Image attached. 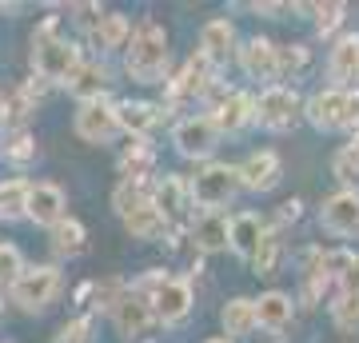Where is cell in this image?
<instances>
[{"mask_svg": "<svg viewBox=\"0 0 359 343\" xmlns=\"http://www.w3.org/2000/svg\"><path fill=\"white\" fill-rule=\"evenodd\" d=\"M168 32L160 20H140L132 28L128 44H124V72H128L136 84H160L168 80Z\"/></svg>", "mask_w": 359, "mask_h": 343, "instance_id": "1", "label": "cell"}, {"mask_svg": "<svg viewBox=\"0 0 359 343\" xmlns=\"http://www.w3.org/2000/svg\"><path fill=\"white\" fill-rule=\"evenodd\" d=\"M80 68V48L60 36V16H44V25L32 32V76L44 84H68Z\"/></svg>", "mask_w": 359, "mask_h": 343, "instance_id": "2", "label": "cell"}, {"mask_svg": "<svg viewBox=\"0 0 359 343\" xmlns=\"http://www.w3.org/2000/svg\"><path fill=\"white\" fill-rule=\"evenodd\" d=\"M188 191H192V203H200L204 212H224L240 191V172L236 164H208L188 180Z\"/></svg>", "mask_w": 359, "mask_h": 343, "instance_id": "3", "label": "cell"}, {"mask_svg": "<svg viewBox=\"0 0 359 343\" xmlns=\"http://www.w3.org/2000/svg\"><path fill=\"white\" fill-rule=\"evenodd\" d=\"M8 292H13V304L20 307V311L36 316V311H44V307L60 295V267H52V264L25 267Z\"/></svg>", "mask_w": 359, "mask_h": 343, "instance_id": "4", "label": "cell"}, {"mask_svg": "<svg viewBox=\"0 0 359 343\" xmlns=\"http://www.w3.org/2000/svg\"><path fill=\"white\" fill-rule=\"evenodd\" d=\"M295 116H299V96H295V88H287V84H271V88L259 92L256 120H252V124L268 128V132H287V128L295 124Z\"/></svg>", "mask_w": 359, "mask_h": 343, "instance_id": "5", "label": "cell"}, {"mask_svg": "<svg viewBox=\"0 0 359 343\" xmlns=\"http://www.w3.org/2000/svg\"><path fill=\"white\" fill-rule=\"evenodd\" d=\"M172 144H176V152L184 160H208L219 148V132L208 116H184L172 128Z\"/></svg>", "mask_w": 359, "mask_h": 343, "instance_id": "6", "label": "cell"}, {"mask_svg": "<svg viewBox=\"0 0 359 343\" xmlns=\"http://www.w3.org/2000/svg\"><path fill=\"white\" fill-rule=\"evenodd\" d=\"M76 136L84 144H112L120 136V124H116V108L108 100H88L76 108Z\"/></svg>", "mask_w": 359, "mask_h": 343, "instance_id": "7", "label": "cell"}, {"mask_svg": "<svg viewBox=\"0 0 359 343\" xmlns=\"http://www.w3.org/2000/svg\"><path fill=\"white\" fill-rule=\"evenodd\" d=\"M320 228L332 231V236H339V240L355 236V231H359V191L355 188H344V191H335V196L323 200Z\"/></svg>", "mask_w": 359, "mask_h": 343, "instance_id": "8", "label": "cell"}, {"mask_svg": "<svg viewBox=\"0 0 359 343\" xmlns=\"http://www.w3.org/2000/svg\"><path fill=\"white\" fill-rule=\"evenodd\" d=\"M152 208L160 212L168 228H176L188 220L192 212V191H188V180L184 176H164L160 184H152Z\"/></svg>", "mask_w": 359, "mask_h": 343, "instance_id": "9", "label": "cell"}, {"mask_svg": "<svg viewBox=\"0 0 359 343\" xmlns=\"http://www.w3.org/2000/svg\"><path fill=\"white\" fill-rule=\"evenodd\" d=\"M327 88H355L359 80V32H344V36L332 44V52H327Z\"/></svg>", "mask_w": 359, "mask_h": 343, "instance_id": "10", "label": "cell"}, {"mask_svg": "<svg viewBox=\"0 0 359 343\" xmlns=\"http://www.w3.org/2000/svg\"><path fill=\"white\" fill-rule=\"evenodd\" d=\"M208 120L216 124L219 136H236V132H244L256 120V96L252 92H228L219 104H212V116Z\"/></svg>", "mask_w": 359, "mask_h": 343, "instance_id": "11", "label": "cell"}, {"mask_svg": "<svg viewBox=\"0 0 359 343\" xmlns=\"http://www.w3.org/2000/svg\"><path fill=\"white\" fill-rule=\"evenodd\" d=\"M65 188L60 184H48V180H40V184H32L28 188V203H25V216L32 220V224H40V228H52L56 220H65Z\"/></svg>", "mask_w": 359, "mask_h": 343, "instance_id": "12", "label": "cell"}, {"mask_svg": "<svg viewBox=\"0 0 359 343\" xmlns=\"http://www.w3.org/2000/svg\"><path fill=\"white\" fill-rule=\"evenodd\" d=\"M236 172H240V188H248V191H271V188H280V180H283L280 156L268 152V148L264 152H252Z\"/></svg>", "mask_w": 359, "mask_h": 343, "instance_id": "13", "label": "cell"}, {"mask_svg": "<svg viewBox=\"0 0 359 343\" xmlns=\"http://www.w3.org/2000/svg\"><path fill=\"white\" fill-rule=\"evenodd\" d=\"M192 283L188 280H172L168 276V283L160 288V292L152 295V316L160 319V323H180V319L192 316Z\"/></svg>", "mask_w": 359, "mask_h": 343, "instance_id": "14", "label": "cell"}, {"mask_svg": "<svg viewBox=\"0 0 359 343\" xmlns=\"http://www.w3.org/2000/svg\"><path fill=\"white\" fill-rule=\"evenodd\" d=\"M208 88H212V68H208V60L196 52L192 60L184 64V72H180L176 80H168V104L200 100V96H208Z\"/></svg>", "mask_w": 359, "mask_h": 343, "instance_id": "15", "label": "cell"}, {"mask_svg": "<svg viewBox=\"0 0 359 343\" xmlns=\"http://www.w3.org/2000/svg\"><path fill=\"white\" fill-rule=\"evenodd\" d=\"M240 68H244L248 80L271 88V84H276V44H271L268 36H252L244 48H240Z\"/></svg>", "mask_w": 359, "mask_h": 343, "instance_id": "16", "label": "cell"}, {"mask_svg": "<svg viewBox=\"0 0 359 343\" xmlns=\"http://www.w3.org/2000/svg\"><path fill=\"white\" fill-rule=\"evenodd\" d=\"M112 108H116L120 132H128L132 140H148V132H152V128L160 124V116H164L160 104H148V100H120V104H112Z\"/></svg>", "mask_w": 359, "mask_h": 343, "instance_id": "17", "label": "cell"}, {"mask_svg": "<svg viewBox=\"0 0 359 343\" xmlns=\"http://www.w3.org/2000/svg\"><path fill=\"white\" fill-rule=\"evenodd\" d=\"M236 25H231L228 16H216V20H208L200 28V56L208 60V68H219V64H228V56L236 48Z\"/></svg>", "mask_w": 359, "mask_h": 343, "instance_id": "18", "label": "cell"}, {"mask_svg": "<svg viewBox=\"0 0 359 343\" xmlns=\"http://www.w3.org/2000/svg\"><path fill=\"white\" fill-rule=\"evenodd\" d=\"M112 323H116V331L124 335V339H140V335H148V328L156 323V316H152V304L148 300H140V295H124L120 304H116V311H112Z\"/></svg>", "mask_w": 359, "mask_h": 343, "instance_id": "19", "label": "cell"}, {"mask_svg": "<svg viewBox=\"0 0 359 343\" xmlns=\"http://www.w3.org/2000/svg\"><path fill=\"white\" fill-rule=\"evenodd\" d=\"M304 116L316 132H339V116H344V92L339 88H320L311 92L304 104Z\"/></svg>", "mask_w": 359, "mask_h": 343, "instance_id": "20", "label": "cell"}, {"mask_svg": "<svg viewBox=\"0 0 359 343\" xmlns=\"http://www.w3.org/2000/svg\"><path fill=\"white\" fill-rule=\"evenodd\" d=\"M264 231H268V220L259 216V212H240V216L228 220V248L236 255L252 260V252H256L259 240H264Z\"/></svg>", "mask_w": 359, "mask_h": 343, "instance_id": "21", "label": "cell"}, {"mask_svg": "<svg viewBox=\"0 0 359 343\" xmlns=\"http://www.w3.org/2000/svg\"><path fill=\"white\" fill-rule=\"evenodd\" d=\"M192 243L204 255L228 252V212H200V220L192 224Z\"/></svg>", "mask_w": 359, "mask_h": 343, "instance_id": "22", "label": "cell"}, {"mask_svg": "<svg viewBox=\"0 0 359 343\" xmlns=\"http://www.w3.org/2000/svg\"><path fill=\"white\" fill-rule=\"evenodd\" d=\"M65 88L72 92L80 104L104 100V88H108V68H104L100 60H80V68L72 72V76H68Z\"/></svg>", "mask_w": 359, "mask_h": 343, "instance_id": "23", "label": "cell"}, {"mask_svg": "<svg viewBox=\"0 0 359 343\" xmlns=\"http://www.w3.org/2000/svg\"><path fill=\"white\" fill-rule=\"evenodd\" d=\"M252 304H256V328H268V331H283L295 316V304L287 292H268L252 300Z\"/></svg>", "mask_w": 359, "mask_h": 343, "instance_id": "24", "label": "cell"}, {"mask_svg": "<svg viewBox=\"0 0 359 343\" xmlns=\"http://www.w3.org/2000/svg\"><path fill=\"white\" fill-rule=\"evenodd\" d=\"M48 231H52V252L60 255V260H76V255L88 248V228H84L76 216L56 220Z\"/></svg>", "mask_w": 359, "mask_h": 343, "instance_id": "25", "label": "cell"}, {"mask_svg": "<svg viewBox=\"0 0 359 343\" xmlns=\"http://www.w3.org/2000/svg\"><path fill=\"white\" fill-rule=\"evenodd\" d=\"M132 36V20L124 13H104L100 25L92 28V44L96 52H120Z\"/></svg>", "mask_w": 359, "mask_h": 343, "instance_id": "26", "label": "cell"}, {"mask_svg": "<svg viewBox=\"0 0 359 343\" xmlns=\"http://www.w3.org/2000/svg\"><path fill=\"white\" fill-rule=\"evenodd\" d=\"M219 323H224V335H228L231 343L244 339V335H252L256 331V304L252 300H228L224 304V311H219Z\"/></svg>", "mask_w": 359, "mask_h": 343, "instance_id": "27", "label": "cell"}, {"mask_svg": "<svg viewBox=\"0 0 359 343\" xmlns=\"http://www.w3.org/2000/svg\"><path fill=\"white\" fill-rule=\"evenodd\" d=\"M36 112V100L28 96L25 84H16V88H4L0 92V128H25V120Z\"/></svg>", "mask_w": 359, "mask_h": 343, "instance_id": "28", "label": "cell"}, {"mask_svg": "<svg viewBox=\"0 0 359 343\" xmlns=\"http://www.w3.org/2000/svg\"><path fill=\"white\" fill-rule=\"evenodd\" d=\"M156 164V148L152 140H132L124 152H120V176L124 180H148Z\"/></svg>", "mask_w": 359, "mask_h": 343, "instance_id": "29", "label": "cell"}, {"mask_svg": "<svg viewBox=\"0 0 359 343\" xmlns=\"http://www.w3.org/2000/svg\"><path fill=\"white\" fill-rule=\"evenodd\" d=\"M124 228H128L132 240H160L168 231V224L160 220V212L152 208V200L140 203V208H132L128 216H124Z\"/></svg>", "mask_w": 359, "mask_h": 343, "instance_id": "30", "label": "cell"}, {"mask_svg": "<svg viewBox=\"0 0 359 343\" xmlns=\"http://www.w3.org/2000/svg\"><path fill=\"white\" fill-rule=\"evenodd\" d=\"M311 68L308 44H276V80H299Z\"/></svg>", "mask_w": 359, "mask_h": 343, "instance_id": "31", "label": "cell"}, {"mask_svg": "<svg viewBox=\"0 0 359 343\" xmlns=\"http://www.w3.org/2000/svg\"><path fill=\"white\" fill-rule=\"evenodd\" d=\"M280 260H283V236H280V228H268L259 248L252 252V267H256V276H276Z\"/></svg>", "mask_w": 359, "mask_h": 343, "instance_id": "32", "label": "cell"}, {"mask_svg": "<svg viewBox=\"0 0 359 343\" xmlns=\"http://www.w3.org/2000/svg\"><path fill=\"white\" fill-rule=\"evenodd\" d=\"M152 200V184L148 180H120L112 191V208L120 212V220L128 216L132 208H140V203Z\"/></svg>", "mask_w": 359, "mask_h": 343, "instance_id": "33", "label": "cell"}, {"mask_svg": "<svg viewBox=\"0 0 359 343\" xmlns=\"http://www.w3.org/2000/svg\"><path fill=\"white\" fill-rule=\"evenodd\" d=\"M28 180L13 176V180H0V220H20L25 216V203H28Z\"/></svg>", "mask_w": 359, "mask_h": 343, "instance_id": "34", "label": "cell"}, {"mask_svg": "<svg viewBox=\"0 0 359 343\" xmlns=\"http://www.w3.org/2000/svg\"><path fill=\"white\" fill-rule=\"evenodd\" d=\"M0 148H4V160H8L13 168H28L32 160H36V136H32L28 128L13 132V140H4Z\"/></svg>", "mask_w": 359, "mask_h": 343, "instance_id": "35", "label": "cell"}, {"mask_svg": "<svg viewBox=\"0 0 359 343\" xmlns=\"http://www.w3.org/2000/svg\"><path fill=\"white\" fill-rule=\"evenodd\" d=\"M124 295H128V283L120 280V276H108L104 283H96V288H92V307H96V311H108V316H112L116 304H120Z\"/></svg>", "mask_w": 359, "mask_h": 343, "instance_id": "36", "label": "cell"}, {"mask_svg": "<svg viewBox=\"0 0 359 343\" xmlns=\"http://www.w3.org/2000/svg\"><path fill=\"white\" fill-rule=\"evenodd\" d=\"M332 172H335L339 184H347V188H355V184H359V152L351 148V144L332 156Z\"/></svg>", "mask_w": 359, "mask_h": 343, "instance_id": "37", "label": "cell"}, {"mask_svg": "<svg viewBox=\"0 0 359 343\" xmlns=\"http://www.w3.org/2000/svg\"><path fill=\"white\" fill-rule=\"evenodd\" d=\"M311 13H316V32L320 36H332L335 28L344 25V16H347V4H311Z\"/></svg>", "mask_w": 359, "mask_h": 343, "instance_id": "38", "label": "cell"}, {"mask_svg": "<svg viewBox=\"0 0 359 343\" xmlns=\"http://www.w3.org/2000/svg\"><path fill=\"white\" fill-rule=\"evenodd\" d=\"M332 319L339 331H355L359 328V295H335Z\"/></svg>", "mask_w": 359, "mask_h": 343, "instance_id": "39", "label": "cell"}, {"mask_svg": "<svg viewBox=\"0 0 359 343\" xmlns=\"http://www.w3.org/2000/svg\"><path fill=\"white\" fill-rule=\"evenodd\" d=\"M20 271H25V255H20V248H16V243H0V283L13 288Z\"/></svg>", "mask_w": 359, "mask_h": 343, "instance_id": "40", "label": "cell"}, {"mask_svg": "<svg viewBox=\"0 0 359 343\" xmlns=\"http://www.w3.org/2000/svg\"><path fill=\"white\" fill-rule=\"evenodd\" d=\"M92 328H96V319L92 316L68 319L65 328H60V335H56V343H92Z\"/></svg>", "mask_w": 359, "mask_h": 343, "instance_id": "41", "label": "cell"}, {"mask_svg": "<svg viewBox=\"0 0 359 343\" xmlns=\"http://www.w3.org/2000/svg\"><path fill=\"white\" fill-rule=\"evenodd\" d=\"M164 283H168V271H164V267H148V271H144V276H140L136 283H132L128 292H132V295H140V300H148V304H152V295L160 292Z\"/></svg>", "mask_w": 359, "mask_h": 343, "instance_id": "42", "label": "cell"}, {"mask_svg": "<svg viewBox=\"0 0 359 343\" xmlns=\"http://www.w3.org/2000/svg\"><path fill=\"white\" fill-rule=\"evenodd\" d=\"M339 128L359 132V88H347L344 92V116H339Z\"/></svg>", "mask_w": 359, "mask_h": 343, "instance_id": "43", "label": "cell"}, {"mask_svg": "<svg viewBox=\"0 0 359 343\" xmlns=\"http://www.w3.org/2000/svg\"><path fill=\"white\" fill-rule=\"evenodd\" d=\"M68 13L76 16V25H80V28H88V32H92V28L100 25L104 8H100V4H72V8H68Z\"/></svg>", "mask_w": 359, "mask_h": 343, "instance_id": "44", "label": "cell"}, {"mask_svg": "<svg viewBox=\"0 0 359 343\" xmlns=\"http://www.w3.org/2000/svg\"><path fill=\"white\" fill-rule=\"evenodd\" d=\"M299 208H304V203L299 200H287V203H280V224H295V220H299Z\"/></svg>", "mask_w": 359, "mask_h": 343, "instance_id": "45", "label": "cell"}, {"mask_svg": "<svg viewBox=\"0 0 359 343\" xmlns=\"http://www.w3.org/2000/svg\"><path fill=\"white\" fill-rule=\"evenodd\" d=\"M92 288H96V283H80V288H76V304H84V300H92Z\"/></svg>", "mask_w": 359, "mask_h": 343, "instance_id": "46", "label": "cell"}, {"mask_svg": "<svg viewBox=\"0 0 359 343\" xmlns=\"http://www.w3.org/2000/svg\"><path fill=\"white\" fill-rule=\"evenodd\" d=\"M204 343H231L228 335H216V339H204Z\"/></svg>", "mask_w": 359, "mask_h": 343, "instance_id": "47", "label": "cell"}, {"mask_svg": "<svg viewBox=\"0 0 359 343\" xmlns=\"http://www.w3.org/2000/svg\"><path fill=\"white\" fill-rule=\"evenodd\" d=\"M0 319H4V295H0Z\"/></svg>", "mask_w": 359, "mask_h": 343, "instance_id": "48", "label": "cell"}, {"mask_svg": "<svg viewBox=\"0 0 359 343\" xmlns=\"http://www.w3.org/2000/svg\"><path fill=\"white\" fill-rule=\"evenodd\" d=\"M351 148H355V152H359V132H355V144H351Z\"/></svg>", "mask_w": 359, "mask_h": 343, "instance_id": "49", "label": "cell"}, {"mask_svg": "<svg viewBox=\"0 0 359 343\" xmlns=\"http://www.w3.org/2000/svg\"><path fill=\"white\" fill-rule=\"evenodd\" d=\"M0 132H4V128H0Z\"/></svg>", "mask_w": 359, "mask_h": 343, "instance_id": "50", "label": "cell"}]
</instances>
